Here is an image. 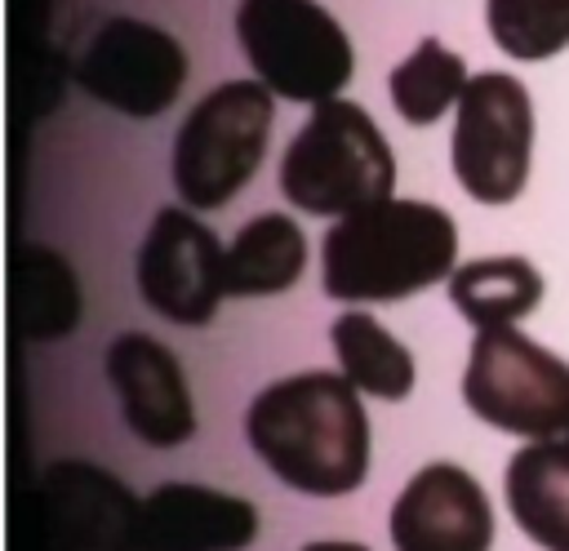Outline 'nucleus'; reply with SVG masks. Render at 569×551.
<instances>
[{
  "instance_id": "obj_13",
  "label": "nucleus",
  "mask_w": 569,
  "mask_h": 551,
  "mask_svg": "<svg viewBox=\"0 0 569 551\" xmlns=\"http://www.w3.org/2000/svg\"><path fill=\"white\" fill-rule=\"evenodd\" d=\"M258 507L209 484H160L138 507V551H244Z\"/></svg>"
},
{
  "instance_id": "obj_20",
  "label": "nucleus",
  "mask_w": 569,
  "mask_h": 551,
  "mask_svg": "<svg viewBox=\"0 0 569 551\" xmlns=\"http://www.w3.org/2000/svg\"><path fill=\"white\" fill-rule=\"evenodd\" d=\"M485 27L507 58L547 62L569 49V0H485Z\"/></svg>"
},
{
  "instance_id": "obj_5",
  "label": "nucleus",
  "mask_w": 569,
  "mask_h": 551,
  "mask_svg": "<svg viewBox=\"0 0 569 551\" xmlns=\"http://www.w3.org/2000/svg\"><path fill=\"white\" fill-rule=\"evenodd\" d=\"M236 40L253 76L284 102H329L356 76L338 18L316 0H240Z\"/></svg>"
},
{
  "instance_id": "obj_10",
  "label": "nucleus",
  "mask_w": 569,
  "mask_h": 551,
  "mask_svg": "<svg viewBox=\"0 0 569 551\" xmlns=\"http://www.w3.org/2000/svg\"><path fill=\"white\" fill-rule=\"evenodd\" d=\"M138 507L120 475L62 458L40 475L44 551H138Z\"/></svg>"
},
{
  "instance_id": "obj_1",
  "label": "nucleus",
  "mask_w": 569,
  "mask_h": 551,
  "mask_svg": "<svg viewBox=\"0 0 569 551\" xmlns=\"http://www.w3.org/2000/svg\"><path fill=\"white\" fill-rule=\"evenodd\" d=\"M244 440L276 480L307 498L356 493L369 475V413L360 391L329 369L262 387L244 409Z\"/></svg>"
},
{
  "instance_id": "obj_18",
  "label": "nucleus",
  "mask_w": 569,
  "mask_h": 551,
  "mask_svg": "<svg viewBox=\"0 0 569 551\" xmlns=\"http://www.w3.org/2000/svg\"><path fill=\"white\" fill-rule=\"evenodd\" d=\"M467 80H471L467 76V62L453 49H445L436 36H427V40L413 44V53L405 62L391 67L387 93H391L400 120H409V124L422 129V124H436L449 107H458Z\"/></svg>"
},
{
  "instance_id": "obj_9",
  "label": "nucleus",
  "mask_w": 569,
  "mask_h": 551,
  "mask_svg": "<svg viewBox=\"0 0 569 551\" xmlns=\"http://www.w3.org/2000/svg\"><path fill=\"white\" fill-rule=\"evenodd\" d=\"M138 293L173 324H209L227 298V249L187 209H160L138 249Z\"/></svg>"
},
{
  "instance_id": "obj_19",
  "label": "nucleus",
  "mask_w": 569,
  "mask_h": 551,
  "mask_svg": "<svg viewBox=\"0 0 569 551\" xmlns=\"http://www.w3.org/2000/svg\"><path fill=\"white\" fill-rule=\"evenodd\" d=\"M80 320V289L76 271L53 249H22L18 253V329L22 338L49 342L71 333Z\"/></svg>"
},
{
  "instance_id": "obj_2",
  "label": "nucleus",
  "mask_w": 569,
  "mask_h": 551,
  "mask_svg": "<svg viewBox=\"0 0 569 551\" xmlns=\"http://www.w3.org/2000/svg\"><path fill=\"white\" fill-rule=\"evenodd\" d=\"M458 262V227L427 200H378L338 218L320 244V289L338 302H396Z\"/></svg>"
},
{
  "instance_id": "obj_7",
  "label": "nucleus",
  "mask_w": 569,
  "mask_h": 551,
  "mask_svg": "<svg viewBox=\"0 0 569 551\" xmlns=\"http://www.w3.org/2000/svg\"><path fill=\"white\" fill-rule=\"evenodd\" d=\"M458 187L480 204H511L529 182L533 98L507 71H480L458 98L449 142Z\"/></svg>"
},
{
  "instance_id": "obj_12",
  "label": "nucleus",
  "mask_w": 569,
  "mask_h": 551,
  "mask_svg": "<svg viewBox=\"0 0 569 551\" xmlns=\"http://www.w3.org/2000/svg\"><path fill=\"white\" fill-rule=\"evenodd\" d=\"M107 382L120 395L129 431L151 449H178L196 431V409L178 355L151 333H120L107 347Z\"/></svg>"
},
{
  "instance_id": "obj_16",
  "label": "nucleus",
  "mask_w": 569,
  "mask_h": 551,
  "mask_svg": "<svg viewBox=\"0 0 569 551\" xmlns=\"http://www.w3.org/2000/svg\"><path fill=\"white\" fill-rule=\"evenodd\" d=\"M449 302L476 329L516 324L520 315H529L542 302V276L520 253L476 258V262L453 267V276H449Z\"/></svg>"
},
{
  "instance_id": "obj_6",
  "label": "nucleus",
  "mask_w": 569,
  "mask_h": 551,
  "mask_svg": "<svg viewBox=\"0 0 569 551\" xmlns=\"http://www.w3.org/2000/svg\"><path fill=\"white\" fill-rule=\"evenodd\" d=\"M467 409L520 440L569 435V360L516 324L480 329L462 369Z\"/></svg>"
},
{
  "instance_id": "obj_11",
  "label": "nucleus",
  "mask_w": 569,
  "mask_h": 551,
  "mask_svg": "<svg viewBox=\"0 0 569 551\" xmlns=\"http://www.w3.org/2000/svg\"><path fill=\"white\" fill-rule=\"evenodd\" d=\"M387 533L396 551H489L493 507L458 462H427L391 502Z\"/></svg>"
},
{
  "instance_id": "obj_4",
  "label": "nucleus",
  "mask_w": 569,
  "mask_h": 551,
  "mask_svg": "<svg viewBox=\"0 0 569 551\" xmlns=\"http://www.w3.org/2000/svg\"><path fill=\"white\" fill-rule=\"evenodd\" d=\"M276 93L262 80H227L209 89L173 133L169 178L187 209H222L253 182L271 138Z\"/></svg>"
},
{
  "instance_id": "obj_8",
  "label": "nucleus",
  "mask_w": 569,
  "mask_h": 551,
  "mask_svg": "<svg viewBox=\"0 0 569 551\" xmlns=\"http://www.w3.org/2000/svg\"><path fill=\"white\" fill-rule=\"evenodd\" d=\"M187 49L142 18H107L76 58V84L124 116L151 120L173 107L187 84Z\"/></svg>"
},
{
  "instance_id": "obj_3",
  "label": "nucleus",
  "mask_w": 569,
  "mask_h": 551,
  "mask_svg": "<svg viewBox=\"0 0 569 551\" xmlns=\"http://www.w3.org/2000/svg\"><path fill=\"white\" fill-rule=\"evenodd\" d=\"M276 182L293 209L316 218H347L391 196L396 156L365 107L329 98L284 147Z\"/></svg>"
},
{
  "instance_id": "obj_17",
  "label": "nucleus",
  "mask_w": 569,
  "mask_h": 551,
  "mask_svg": "<svg viewBox=\"0 0 569 551\" xmlns=\"http://www.w3.org/2000/svg\"><path fill=\"white\" fill-rule=\"evenodd\" d=\"M329 342H333L342 378L356 391L378 395V400H405L413 391L409 347L391 329H382L369 311H342L329 329Z\"/></svg>"
},
{
  "instance_id": "obj_14",
  "label": "nucleus",
  "mask_w": 569,
  "mask_h": 551,
  "mask_svg": "<svg viewBox=\"0 0 569 551\" xmlns=\"http://www.w3.org/2000/svg\"><path fill=\"white\" fill-rule=\"evenodd\" d=\"M507 507L542 551H569V435L525 440L507 462Z\"/></svg>"
},
{
  "instance_id": "obj_21",
  "label": "nucleus",
  "mask_w": 569,
  "mask_h": 551,
  "mask_svg": "<svg viewBox=\"0 0 569 551\" xmlns=\"http://www.w3.org/2000/svg\"><path fill=\"white\" fill-rule=\"evenodd\" d=\"M302 551H369L365 542H347V538H320V542H307Z\"/></svg>"
},
{
  "instance_id": "obj_15",
  "label": "nucleus",
  "mask_w": 569,
  "mask_h": 551,
  "mask_svg": "<svg viewBox=\"0 0 569 551\" xmlns=\"http://www.w3.org/2000/svg\"><path fill=\"white\" fill-rule=\"evenodd\" d=\"M307 267V236L289 213L249 218L227 244V293L231 298H267L298 284Z\"/></svg>"
}]
</instances>
